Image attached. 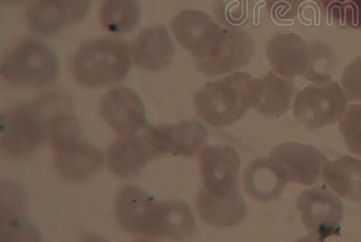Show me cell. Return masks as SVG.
I'll return each mask as SVG.
<instances>
[{
	"instance_id": "cell-1",
	"label": "cell",
	"mask_w": 361,
	"mask_h": 242,
	"mask_svg": "<svg viewBox=\"0 0 361 242\" xmlns=\"http://www.w3.org/2000/svg\"><path fill=\"white\" fill-rule=\"evenodd\" d=\"M117 216L122 229L144 237L183 241L192 237L197 229L186 202L157 201L138 186L126 187L119 193Z\"/></svg>"
},
{
	"instance_id": "cell-2",
	"label": "cell",
	"mask_w": 361,
	"mask_h": 242,
	"mask_svg": "<svg viewBox=\"0 0 361 242\" xmlns=\"http://www.w3.org/2000/svg\"><path fill=\"white\" fill-rule=\"evenodd\" d=\"M256 90V79L250 74L232 73L217 82L206 83L196 93V112L212 127H227L254 107Z\"/></svg>"
},
{
	"instance_id": "cell-3",
	"label": "cell",
	"mask_w": 361,
	"mask_h": 242,
	"mask_svg": "<svg viewBox=\"0 0 361 242\" xmlns=\"http://www.w3.org/2000/svg\"><path fill=\"white\" fill-rule=\"evenodd\" d=\"M127 42L111 38L89 42L74 54L73 73L79 85L95 88L122 82L131 69Z\"/></svg>"
},
{
	"instance_id": "cell-4",
	"label": "cell",
	"mask_w": 361,
	"mask_h": 242,
	"mask_svg": "<svg viewBox=\"0 0 361 242\" xmlns=\"http://www.w3.org/2000/svg\"><path fill=\"white\" fill-rule=\"evenodd\" d=\"M59 73L56 53L37 40L22 41L2 61L3 79L13 86L44 88L56 83Z\"/></svg>"
},
{
	"instance_id": "cell-5",
	"label": "cell",
	"mask_w": 361,
	"mask_h": 242,
	"mask_svg": "<svg viewBox=\"0 0 361 242\" xmlns=\"http://www.w3.org/2000/svg\"><path fill=\"white\" fill-rule=\"evenodd\" d=\"M47 141V121L39 99L2 112L1 150L6 157H27Z\"/></svg>"
},
{
	"instance_id": "cell-6",
	"label": "cell",
	"mask_w": 361,
	"mask_h": 242,
	"mask_svg": "<svg viewBox=\"0 0 361 242\" xmlns=\"http://www.w3.org/2000/svg\"><path fill=\"white\" fill-rule=\"evenodd\" d=\"M346 93L337 82L309 85L295 97V118L306 128L316 130L336 123L346 111Z\"/></svg>"
},
{
	"instance_id": "cell-7",
	"label": "cell",
	"mask_w": 361,
	"mask_h": 242,
	"mask_svg": "<svg viewBox=\"0 0 361 242\" xmlns=\"http://www.w3.org/2000/svg\"><path fill=\"white\" fill-rule=\"evenodd\" d=\"M298 209L312 240L324 241L341 235L343 205L325 186L306 189L300 195Z\"/></svg>"
},
{
	"instance_id": "cell-8",
	"label": "cell",
	"mask_w": 361,
	"mask_h": 242,
	"mask_svg": "<svg viewBox=\"0 0 361 242\" xmlns=\"http://www.w3.org/2000/svg\"><path fill=\"white\" fill-rule=\"evenodd\" d=\"M172 28L177 40L192 54L197 66L214 54L225 33V28L208 14L197 11L180 13L173 19Z\"/></svg>"
},
{
	"instance_id": "cell-9",
	"label": "cell",
	"mask_w": 361,
	"mask_h": 242,
	"mask_svg": "<svg viewBox=\"0 0 361 242\" xmlns=\"http://www.w3.org/2000/svg\"><path fill=\"white\" fill-rule=\"evenodd\" d=\"M147 138L156 156L173 155L191 157L197 154L208 140L204 126L195 121L159 127L147 125Z\"/></svg>"
},
{
	"instance_id": "cell-10",
	"label": "cell",
	"mask_w": 361,
	"mask_h": 242,
	"mask_svg": "<svg viewBox=\"0 0 361 242\" xmlns=\"http://www.w3.org/2000/svg\"><path fill=\"white\" fill-rule=\"evenodd\" d=\"M89 11L88 0H34L25 11V21L35 33L50 35L82 20Z\"/></svg>"
},
{
	"instance_id": "cell-11",
	"label": "cell",
	"mask_w": 361,
	"mask_h": 242,
	"mask_svg": "<svg viewBox=\"0 0 361 242\" xmlns=\"http://www.w3.org/2000/svg\"><path fill=\"white\" fill-rule=\"evenodd\" d=\"M241 160L231 147L207 146L200 157L203 189L215 196H227L238 188Z\"/></svg>"
},
{
	"instance_id": "cell-12",
	"label": "cell",
	"mask_w": 361,
	"mask_h": 242,
	"mask_svg": "<svg viewBox=\"0 0 361 242\" xmlns=\"http://www.w3.org/2000/svg\"><path fill=\"white\" fill-rule=\"evenodd\" d=\"M101 111L113 130L124 137L133 135L148 125L144 103L130 88L111 90L103 99Z\"/></svg>"
},
{
	"instance_id": "cell-13",
	"label": "cell",
	"mask_w": 361,
	"mask_h": 242,
	"mask_svg": "<svg viewBox=\"0 0 361 242\" xmlns=\"http://www.w3.org/2000/svg\"><path fill=\"white\" fill-rule=\"evenodd\" d=\"M271 157L281 164L289 182L314 186L320 179L327 158L311 145L286 142L276 147Z\"/></svg>"
},
{
	"instance_id": "cell-14",
	"label": "cell",
	"mask_w": 361,
	"mask_h": 242,
	"mask_svg": "<svg viewBox=\"0 0 361 242\" xmlns=\"http://www.w3.org/2000/svg\"><path fill=\"white\" fill-rule=\"evenodd\" d=\"M104 156L89 142L75 140L54 146V167L64 179L86 182L102 169Z\"/></svg>"
},
{
	"instance_id": "cell-15",
	"label": "cell",
	"mask_w": 361,
	"mask_h": 242,
	"mask_svg": "<svg viewBox=\"0 0 361 242\" xmlns=\"http://www.w3.org/2000/svg\"><path fill=\"white\" fill-rule=\"evenodd\" d=\"M254 54V41L247 32L226 28L220 47L198 69L208 77L222 75L247 66Z\"/></svg>"
},
{
	"instance_id": "cell-16",
	"label": "cell",
	"mask_w": 361,
	"mask_h": 242,
	"mask_svg": "<svg viewBox=\"0 0 361 242\" xmlns=\"http://www.w3.org/2000/svg\"><path fill=\"white\" fill-rule=\"evenodd\" d=\"M311 43L298 35L281 33L274 35L267 47L274 72L286 78L304 75L311 59Z\"/></svg>"
},
{
	"instance_id": "cell-17",
	"label": "cell",
	"mask_w": 361,
	"mask_h": 242,
	"mask_svg": "<svg viewBox=\"0 0 361 242\" xmlns=\"http://www.w3.org/2000/svg\"><path fill=\"white\" fill-rule=\"evenodd\" d=\"M288 182L281 164L272 157L254 160L244 176L246 192L253 199L262 202L279 198Z\"/></svg>"
},
{
	"instance_id": "cell-18",
	"label": "cell",
	"mask_w": 361,
	"mask_h": 242,
	"mask_svg": "<svg viewBox=\"0 0 361 242\" xmlns=\"http://www.w3.org/2000/svg\"><path fill=\"white\" fill-rule=\"evenodd\" d=\"M154 157L157 156L147 135H127L109 147L108 164L115 176L131 179L140 175Z\"/></svg>"
},
{
	"instance_id": "cell-19",
	"label": "cell",
	"mask_w": 361,
	"mask_h": 242,
	"mask_svg": "<svg viewBox=\"0 0 361 242\" xmlns=\"http://www.w3.org/2000/svg\"><path fill=\"white\" fill-rule=\"evenodd\" d=\"M175 53V44L164 27L146 29L134 44V57L137 66L154 72L169 67Z\"/></svg>"
},
{
	"instance_id": "cell-20",
	"label": "cell",
	"mask_w": 361,
	"mask_h": 242,
	"mask_svg": "<svg viewBox=\"0 0 361 242\" xmlns=\"http://www.w3.org/2000/svg\"><path fill=\"white\" fill-rule=\"evenodd\" d=\"M202 220L214 227H231L243 222L247 206L240 189L227 196H215L202 189L197 199Z\"/></svg>"
},
{
	"instance_id": "cell-21",
	"label": "cell",
	"mask_w": 361,
	"mask_h": 242,
	"mask_svg": "<svg viewBox=\"0 0 361 242\" xmlns=\"http://www.w3.org/2000/svg\"><path fill=\"white\" fill-rule=\"evenodd\" d=\"M256 101L254 109L265 117L285 114L291 108L296 86L293 80L270 72L263 78L256 79Z\"/></svg>"
},
{
	"instance_id": "cell-22",
	"label": "cell",
	"mask_w": 361,
	"mask_h": 242,
	"mask_svg": "<svg viewBox=\"0 0 361 242\" xmlns=\"http://www.w3.org/2000/svg\"><path fill=\"white\" fill-rule=\"evenodd\" d=\"M322 177L341 198L357 202L361 200V160L344 156L324 164Z\"/></svg>"
},
{
	"instance_id": "cell-23",
	"label": "cell",
	"mask_w": 361,
	"mask_h": 242,
	"mask_svg": "<svg viewBox=\"0 0 361 242\" xmlns=\"http://www.w3.org/2000/svg\"><path fill=\"white\" fill-rule=\"evenodd\" d=\"M141 17L138 0H106L99 18L103 28L111 33H125L137 27Z\"/></svg>"
},
{
	"instance_id": "cell-24",
	"label": "cell",
	"mask_w": 361,
	"mask_h": 242,
	"mask_svg": "<svg viewBox=\"0 0 361 242\" xmlns=\"http://www.w3.org/2000/svg\"><path fill=\"white\" fill-rule=\"evenodd\" d=\"M328 22L361 30V0H314Z\"/></svg>"
},
{
	"instance_id": "cell-25",
	"label": "cell",
	"mask_w": 361,
	"mask_h": 242,
	"mask_svg": "<svg viewBox=\"0 0 361 242\" xmlns=\"http://www.w3.org/2000/svg\"><path fill=\"white\" fill-rule=\"evenodd\" d=\"M311 59L305 78L316 83H325L333 75L336 66V56L328 44L321 42L311 43Z\"/></svg>"
},
{
	"instance_id": "cell-26",
	"label": "cell",
	"mask_w": 361,
	"mask_h": 242,
	"mask_svg": "<svg viewBox=\"0 0 361 242\" xmlns=\"http://www.w3.org/2000/svg\"><path fill=\"white\" fill-rule=\"evenodd\" d=\"M340 131L348 150L361 157V105H350L341 119Z\"/></svg>"
},
{
	"instance_id": "cell-27",
	"label": "cell",
	"mask_w": 361,
	"mask_h": 242,
	"mask_svg": "<svg viewBox=\"0 0 361 242\" xmlns=\"http://www.w3.org/2000/svg\"><path fill=\"white\" fill-rule=\"evenodd\" d=\"M347 98L350 102H361V56L351 61L341 76Z\"/></svg>"
},
{
	"instance_id": "cell-28",
	"label": "cell",
	"mask_w": 361,
	"mask_h": 242,
	"mask_svg": "<svg viewBox=\"0 0 361 242\" xmlns=\"http://www.w3.org/2000/svg\"><path fill=\"white\" fill-rule=\"evenodd\" d=\"M305 0H267V8L274 18L288 20L296 17Z\"/></svg>"
},
{
	"instance_id": "cell-29",
	"label": "cell",
	"mask_w": 361,
	"mask_h": 242,
	"mask_svg": "<svg viewBox=\"0 0 361 242\" xmlns=\"http://www.w3.org/2000/svg\"><path fill=\"white\" fill-rule=\"evenodd\" d=\"M3 1L6 3V4L14 5V4H18V3L24 1V0H3Z\"/></svg>"
}]
</instances>
